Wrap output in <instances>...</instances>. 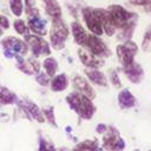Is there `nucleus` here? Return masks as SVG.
Returning a JSON list of instances; mask_svg holds the SVG:
<instances>
[{
    "label": "nucleus",
    "mask_w": 151,
    "mask_h": 151,
    "mask_svg": "<svg viewBox=\"0 0 151 151\" xmlns=\"http://www.w3.org/2000/svg\"><path fill=\"white\" fill-rule=\"evenodd\" d=\"M66 101L68 106L81 118L90 120L94 112H96V106L92 103V99L88 97L79 93V92H72L66 97Z\"/></svg>",
    "instance_id": "1"
},
{
    "label": "nucleus",
    "mask_w": 151,
    "mask_h": 151,
    "mask_svg": "<svg viewBox=\"0 0 151 151\" xmlns=\"http://www.w3.org/2000/svg\"><path fill=\"white\" fill-rule=\"evenodd\" d=\"M68 28L61 18L52 19V25L50 29V41L54 50H61L65 46V41L68 38Z\"/></svg>",
    "instance_id": "2"
},
{
    "label": "nucleus",
    "mask_w": 151,
    "mask_h": 151,
    "mask_svg": "<svg viewBox=\"0 0 151 151\" xmlns=\"http://www.w3.org/2000/svg\"><path fill=\"white\" fill-rule=\"evenodd\" d=\"M107 11L110 12L112 21L117 29H122L125 26H127L129 24L138 20V15L136 13H132V12L127 11L126 8H124L123 6H119L116 4L110 5L107 7Z\"/></svg>",
    "instance_id": "3"
},
{
    "label": "nucleus",
    "mask_w": 151,
    "mask_h": 151,
    "mask_svg": "<svg viewBox=\"0 0 151 151\" xmlns=\"http://www.w3.org/2000/svg\"><path fill=\"white\" fill-rule=\"evenodd\" d=\"M116 53H117L119 63L124 67V66L134 61V57L138 53V46L133 40L129 39V40H126V41H124L117 46Z\"/></svg>",
    "instance_id": "4"
},
{
    "label": "nucleus",
    "mask_w": 151,
    "mask_h": 151,
    "mask_svg": "<svg viewBox=\"0 0 151 151\" xmlns=\"http://www.w3.org/2000/svg\"><path fill=\"white\" fill-rule=\"evenodd\" d=\"M103 147L106 151H123L125 149V140L120 137L114 127H109L103 134Z\"/></svg>",
    "instance_id": "5"
},
{
    "label": "nucleus",
    "mask_w": 151,
    "mask_h": 151,
    "mask_svg": "<svg viewBox=\"0 0 151 151\" xmlns=\"http://www.w3.org/2000/svg\"><path fill=\"white\" fill-rule=\"evenodd\" d=\"M1 45L5 48L4 54L7 58H13L17 54H20V55L26 54V52L28 50V46L26 42H24L22 40L18 39V38H14V37H7V38L2 39Z\"/></svg>",
    "instance_id": "6"
},
{
    "label": "nucleus",
    "mask_w": 151,
    "mask_h": 151,
    "mask_svg": "<svg viewBox=\"0 0 151 151\" xmlns=\"http://www.w3.org/2000/svg\"><path fill=\"white\" fill-rule=\"evenodd\" d=\"M25 41L27 46L29 47L31 52L33 53L34 57H40V55H48L51 53V47L50 44L44 40L40 35L37 34H26L25 35Z\"/></svg>",
    "instance_id": "7"
},
{
    "label": "nucleus",
    "mask_w": 151,
    "mask_h": 151,
    "mask_svg": "<svg viewBox=\"0 0 151 151\" xmlns=\"http://www.w3.org/2000/svg\"><path fill=\"white\" fill-rule=\"evenodd\" d=\"M81 14H83V19L86 24L87 29L92 34H96V35H99V37L104 34L101 22H100L99 17L96 13V9L93 7H84L81 9Z\"/></svg>",
    "instance_id": "8"
},
{
    "label": "nucleus",
    "mask_w": 151,
    "mask_h": 151,
    "mask_svg": "<svg viewBox=\"0 0 151 151\" xmlns=\"http://www.w3.org/2000/svg\"><path fill=\"white\" fill-rule=\"evenodd\" d=\"M86 47L88 51H91L93 54L100 57V58H106L111 54L109 47L106 46V44L100 39L99 35H96V34H90L88 33V38H87V41H86V45L84 46Z\"/></svg>",
    "instance_id": "9"
},
{
    "label": "nucleus",
    "mask_w": 151,
    "mask_h": 151,
    "mask_svg": "<svg viewBox=\"0 0 151 151\" xmlns=\"http://www.w3.org/2000/svg\"><path fill=\"white\" fill-rule=\"evenodd\" d=\"M78 57H79L80 61L83 63V65H85L86 67H90V68H99L100 66L104 65L103 58L93 54L86 47H80L78 50Z\"/></svg>",
    "instance_id": "10"
},
{
    "label": "nucleus",
    "mask_w": 151,
    "mask_h": 151,
    "mask_svg": "<svg viewBox=\"0 0 151 151\" xmlns=\"http://www.w3.org/2000/svg\"><path fill=\"white\" fill-rule=\"evenodd\" d=\"M72 84H73V87L77 92L88 97L90 99H94L96 92H94L93 87L91 86V84L88 83L87 79H85L81 76H74L73 79H72Z\"/></svg>",
    "instance_id": "11"
},
{
    "label": "nucleus",
    "mask_w": 151,
    "mask_h": 151,
    "mask_svg": "<svg viewBox=\"0 0 151 151\" xmlns=\"http://www.w3.org/2000/svg\"><path fill=\"white\" fill-rule=\"evenodd\" d=\"M96 9V13L98 14L99 17V20L101 22V26H103V29L104 32L107 34V35H113L116 32H117V28L112 21V18H111V14L110 12L104 8H94Z\"/></svg>",
    "instance_id": "12"
},
{
    "label": "nucleus",
    "mask_w": 151,
    "mask_h": 151,
    "mask_svg": "<svg viewBox=\"0 0 151 151\" xmlns=\"http://www.w3.org/2000/svg\"><path fill=\"white\" fill-rule=\"evenodd\" d=\"M123 70H124V73H125V76H126V78H127L131 83H133V84H139V83L142 81L143 76H144V72H143L142 66H140L138 63L133 61V63H131V64L124 66Z\"/></svg>",
    "instance_id": "13"
},
{
    "label": "nucleus",
    "mask_w": 151,
    "mask_h": 151,
    "mask_svg": "<svg viewBox=\"0 0 151 151\" xmlns=\"http://www.w3.org/2000/svg\"><path fill=\"white\" fill-rule=\"evenodd\" d=\"M71 33H72L73 39L77 45H79L80 47H84L86 45L88 33L85 31V28L81 26V24H79L78 21H73L71 24Z\"/></svg>",
    "instance_id": "14"
},
{
    "label": "nucleus",
    "mask_w": 151,
    "mask_h": 151,
    "mask_svg": "<svg viewBox=\"0 0 151 151\" xmlns=\"http://www.w3.org/2000/svg\"><path fill=\"white\" fill-rule=\"evenodd\" d=\"M27 26H28L29 31L33 32V34H37L40 37L47 34V22H46V20L41 19L40 15L28 18V25Z\"/></svg>",
    "instance_id": "15"
},
{
    "label": "nucleus",
    "mask_w": 151,
    "mask_h": 151,
    "mask_svg": "<svg viewBox=\"0 0 151 151\" xmlns=\"http://www.w3.org/2000/svg\"><path fill=\"white\" fill-rule=\"evenodd\" d=\"M84 72H85V76L87 77V79L92 84L98 85V86H101V87H106L107 86V78H106V76L101 71H99L98 68L86 67Z\"/></svg>",
    "instance_id": "16"
},
{
    "label": "nucleus",
    "mask_w": 151,
    "mask_h": 151,
    "mask_svg": "<svg viewBox=\"0 0 151 151\" xmlns=\"http://www.w3.org/2000/svg\"><path fill=\"white\" fill-rule=\"evenodd\" d=\"M20 105H21L22 110H25L28 116H31L32 118H34L39 123H42L45 120V117H44L42 111L34 103L28 101V100H22V101H20Z\"/></svg>",
    "instance_id": "17"
},
{
    "label": "nucleus",
    "mask_w": 151,
    "mask_h": 151,
    "mask_svg": "<svg viewBox=\"0 0 151 151\" xmlns=\"http://www.w3.org/2000/svg\"><path fill=\"white\" fill-rule=\"evenodd\" d=\"M118 104L124 110L131 109L136 105V97L127 88H123L118 93Z\"/></svg>",
    "instance_id": "18"
},
{
    "label": "nucleus",
    "mask_w": 151,
    "mask_h": 151,
    "mask_svg": "<svg viewBox=\"0 0 151 151\" xmlns=\"http://www.w3.org/2000/svg\"><path fill=\"white\" fill-rule=\"evenodd\" d=\"M50 86L51 90L54 92H61L64 91L67 86H68V78L65 73H60L57 74L54 77H52L51 81H50Z\"/></svg>",
    "instance_id": "19"
},
{
    "label": "nucleus",
    "mask_w": 151,
    "mask_h": 151,
    "mask_svg": "<svg viewBox=\"0 0 151 151\" xmlns=\"http://www.w3.org/2000/svg\"><path fill=\"white\" fill-rule=\"evenodd\" d=\"M42 2L45 5L46 14L51 19L61 18V7L57 0H42Z\"/></svg>",
    "instance_id": "20"
},
{
    "label": "nucleus",
    "mask_w": 151,
    "mask_h": 151,
    "mask_svg": "<svg viewBox=\"0 0 151 151\" xmlns=\"http://www.w3.org/2000/svg\"><path fill=\"white\" fill-rule=\"evenodd\" d=\"M42 67L45 70V73L50 78H52L55 76V73L58 71V63L54 58L48 57V58H45V60L42 61Z\"/></svg>",
    "instance_id": "21"
},
{
    "label": "nucleus",
    "mask_w": 151,
    "mask_h": 151,
    "mask_svg": "<svg viewBox=\"0 0 151 151\" xmlns=\"http://www.w3.org/2000/svg\"><path fill=\"white\" fill-rule=\"evenodd\" d=\"M17 101V96L8 88L0 85V104L8 105Z\"/></svg>",
    "instance_id": "22"
},
{
    "label": "nucleus",
    "mask_w": 151,
    "mask_h": 151,
    "mask_svg": "<svg viewBox=\"0 0 151 151\" xmlns=\"http://www.w3.org/2000/svg\"><path fill=\"white\" fill-rule=\"evenodd\" d=\"M136 25H137V21H133V22L129 24L127 26H125L124 28L119 29V33H118V35H117V39H118L119 41H122V42H124V41L131 39V37H132V34H133V32H134Z\"/></svg>",
    "instance_id": "23"
},
{
    "label": "nucleus",
    "mask_w": 151,
    "mask_h": 151,
    "mask_svg": "<svg viewBox=\"0 0 151 151\" xmlns=\"http://www.w3.org/2000/svg\"><path fill=\"white\" fill-rule=\"evenodd\" d=\"M98 150V144L94 140H85L79 143L73 151H97Z\"/></svg>",
    "instance_id": "24"
},
{
    "label": "nucleus",
    "mask_w": 151,
    "mask_h": 151,
    "mask_svg": "<svg viewBox=\"0 0 151 151\" xmlns=\"http://www.w3.org/2000/svg\"><path fill=\"white\" fill-rule=\"evenodd\" d=\"M9 8L15 17H20L24 11V5L21 0H9Z\"/></svg>",
    "instance_id": "25"
},
{
    "label": "nucleus",
    "mask_w": 151,
    "mask_h": 151,
    "mask_svg": "<svg viewBox=\"0 0 151 151\" xmlns=\"http://www.w3.org/2000/svg\"><path fill=\"white\" fill-rule=\"evenodd\" d=\"M13 27H14V29H15L17 33L22 34V35H26V34L28 33V31H29L27 24H26L24 20H21V19L15 20V21L13 22Z\"/></svg>",
    "instance_id": "26"
},
{
    "label": "nucleus",
    "mask_w": 151,
    "mask_h": 151,
    "mask_svg": "<svg viewBox=\"0 0 151 151\" xmlns=\"http://www.w3.org/2000/svg\"><path fill=\"white\" fill-rule=\"evenodd\" d=\"M142 50L145 52L151 51V25L144 33V37L142 40Z\"/></svg>",
    "instance_id": "27"
},
{
    "label": "nucleus",
    "mask_w": 151,
    "mask_h": 151,
    "mask_svg": "<svg viewBox=\"0 0 151 151\" xmlns=\"http://www.w3.org/2000/svg\"><path fill=\"white\" fill-rule=\"evenodd\" d=\"M129 2L133 6L142 7L146 13H151V0H129Z\"/></svg>",
    "instance_id": "28"
},
{
    "label": "nucleus",
    "mask_w": 151,
    "mask_h": 151,
    "mask_svg": "<svg viewBox=\"0 0 151 151\" xmlns=\"http://www.w3.org/2000/svg\"><path fill=\"white\" fill-rule=\"evenodd\" d=\"M42 113H44V117L45 119L53 126H57V123H55V118H54V110L53 107H47V109H44L42 110Z\"/></svg>",
    "instance_id": "29"
},
{
    "label": "nucleus",
    "mask_w": 151,
    "mask_h": 151,
    "mask_svg": "<svg viewBox=\"0 0 151 151\" xmlns=\"http://www.w3.org/2000/svg\"><path fill=\"white\" fill-rule=\"evenodd\" d=\"M109 80L111 81L113 87H117V88L122 87V83L119 80V77H118V73H117L116 70H110V72H109Z\"/></svg>",
    "instance_id": "30"
},
{
    "label": "nucleus",
    "mask_w": 151,
    "mask_h": 151,
    "mask_svg": "<svg viewBox=\"0 0 151 151\" xmlns=\"http://www.w3.org/2000/svg\"><path fill=\"white\" fill-rule=\"evenodd\" d=\"M39 151H57V150L47 140H45L44 138H40V142H39Z\"/></svg>",
    "instance_id": "31"
},
{
    "label": "nucleus",
    "mask_w": 151,
    "mask_h": 151,
    "mask_svg": "<svg viewBox=\"0 0 151 151\" xmlns=\"http://www.w3.org/2000/svg\"><path fill=\"white\" fill-rule=\"evenodd\" d=\"M35 80H37V83H39L42 86H47L50 84V77L45 72H39L37 78H35Z\"/></svg>",
    "instance_id": "32"
},
{
    "label": "nucleus",
    "mask_w": 151,
    "mask_h": 151,
    "mask_svg": "<svg viewBox=\"0 0 151 151\" xmlns=\"http://www.w3.org/2000/svg\"><path fill=\"white\" fill-rule=\"evenodd\" d=\"M8 27H9V21H8V19H7L5 15H1V14H0V28L7 29Z\"/></svg>",
    "instance_id": "33"
},
{
    "label": "nucleus",
    "mask_w": 151,
    "mask_h": 151,
    "mask_svg": "<svg viewBox=\"0 0 151 151\" xmlns=\"http://www.w3.org/2000/svg\"><path fill=\"white\" fill-rule=\"evenodd\" d=\"M107 126L105 125V124H98L97 125V127H96V131L99 133V134H104L106 131H107Z\"/></svg>",
    "instance_id": "34"
},
{
    "label": "nucleus",
    "mask_w": 151,
    "mask_h": 151,
    "mask_svg": "<svg viewBox=\"0 0 151 151\" xmlns=\"http://www.w3.org/2000/svg\"><path fill=\"white\" fill-rule=\"evenodd\" d=\"M26 7H35V0H25Z\"/></svg>",
    "instance_id": "35"
},
{
    "label": "nucleus",
    "mask_w": 151,
    "mask_h": 151,
    "mask_svg": "<svg viewBox=\"0 0 151 151\" xmlns=\"http://www.w3.org/2000/svg\"><path fill=\"white\" fill-rule=\"evenodd\" d=\"M2 34V28H0V35Z\"/></svg>",
    "instance_id": "36"
},
{
    "label": "nucleus",
    "mask_w": 151,
    "mask_h": 151,
    "mask_svg": "<svg viewBox=\"0 0 151 151\" xmlns=\"http://www.w3.org/2000/svg\"><path fill=\"white\" fill-rule=\"evenodd\" d=\"M149 151H151V150H149Z\"/></svg>",
    "instance_id": "37"
}]
</instances>
